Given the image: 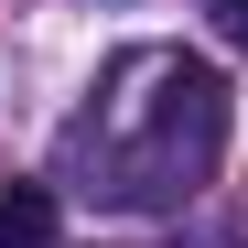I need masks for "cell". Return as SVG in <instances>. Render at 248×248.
Wrapping results in <instances>:
<instances>
[{"mask_svg": "<svg viewBox=\"0 0 248 248\" xmlns=\"http://www.w3.org/2000/svg\"><path fill=\"white\" fill-rule=\"evenodd\" d=\"M54 237V194L44 184H11V194H0V248H44Z\"/></svg>", "mask_w": 248, "mask_h": 248, "instance_id": "7a4b0ae2", "label": "cell"}, {"mask_svg": "<svg viewBox=\"0 0 248 248\" xmlns=\"http://www.w3.org/2000/svg\"><path fill=\"white\" fill-rule=\"evenodd\" d=\"M216 140H227V87L205 65H173L162 76V108H151V162H140L130 194H173V173H205Z\"/></svg>", "mask_w": 248, "mask_h": 248, "instance_id": "6da1fadb", "label": "cell"}, {"mask_svg": "<svg viewBox=\"0 0 248 248\" xmlns=\"http://www.w3.org/2000/svg\"><path fill=\"white\" fill-rule=\"evenodd\" d=\"M205 11H216V32H227V44H248V0H205Z\"/></svg>", "mask_w": 248, "mask_h": 248, "instance_id": "3957f363", "label": "cell"}]
</instances>
